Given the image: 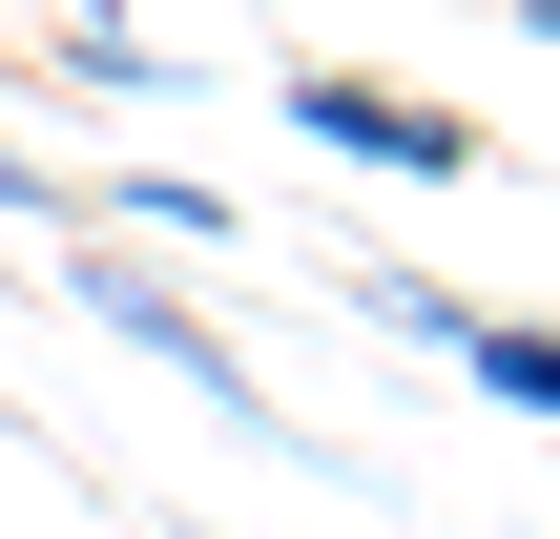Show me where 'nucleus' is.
Segmentation results:
<instances>
[{
	"label": "nucleus",
	"instance_id": "obj_1",
	"mask_svg": "<svg viewBox=\"0 0 560 539\" xmlns=\"http://www.w3.org/2000/svg\"><path fill=\"white\" fill-rule=\"evenodd\" d=\"M83 332H125L145 374H187V395H208L229 436H270V457H312V436L270 415V374H249V353H229V332H208V312H187V291L145 270V249H83Z\"/></svg>",
	"mask_w": 560,
	"mask_h": 539
},
{
	"label": "nucleus",
	"instance_id": "obj_2",
	"mask_svg": "<svg viewBox=\"0 0 560 539\" xmlns=\"http://www.w3.org/2000/svg\"><path fill=\"white\" fill-rule=\"evenodd\" d=\"M270 104H291V125H312L332 166H395V187H478V125H457V104H416V83H353V62H291Z\"/></svg>",
	"mask_w": 560,
	"mask_h": 539
},
{
	"label": "nucleus",
	"instance_id": "obj_3",
	"mask_svg": "<svg viewBox=\"0 0 560 539\" xmlns=\"http://www.w3.org/2000/svg\"><path fill=\"white\" fill-rule=\"evenodd\" d=\"M436 353H457V395H478V415H540V436H560V312H457Z\"/></svg>",
	"mask_w": 560,
	"mask_h": 539
},
{
	"label": "nucleus",
	"instance_id": "obj_4",
	"mask_svg": "<svg viewBox=\"0 0 560 539\" xmlns=\"http://www.w3.org/2000/svg\"><path fill=\"white\" fill-rule=\"evenodd\" d=\"M83 229H166V249H229L249 208H229L208 166H125V187H83Z\"/></svg>",
	"mask_w": 560,
	"mask_h": 539
},
{
	"label": "nucleus",
	"instance_id": "obj_5",
	"mask_svg": "<svg viewBox=\"0 0 560 539\" xmlns=\"http://www.w3.org/2000/svg\"><path fill=\"white\" fill-rule=\"evenodd\" d=\"M353 312H374V332H416V353H436V332H457V312H478V291H436V270H353Z\"/></svg>",
	"mask_w": 560,
	"mask_h": 539
},
{
	"label": "nucleus",
	"instance_id": "obj_6",
	"mask_svg": "<svg viewBox=\"0 0 560 539\" xmlns=\"http://www.w3.org/2000/svg\"><path fill=\"white\" fill-rule=\"evenodd\" d=\"M0 208H21V229H83V187H62L42 145H0Z\"/></svg>",
	"mask_w": 560,
	"mask_h": 539
},
{
	"label": "nucleus",
	"instance_id": "obj_7",
	"mask_svg": "<svg viewBox=\"0 0 560 539\" xmlns=\"http://www.w3.org/2000/svg\"><path fill=\"white\" fill-rule=\"evenodd\" d=\"M187 539H208V519H187Z\"/></svg>",
	"mask_w": 560,
	"mask_h": 539
}]
</instances>
